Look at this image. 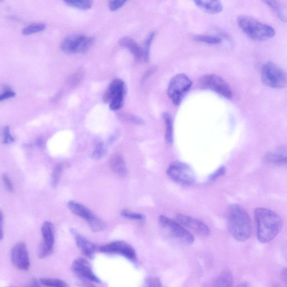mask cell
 Masks as SVG:
<instances>
[{
    "label": "cell",
    "instance_id": "obj_1",
    "mask_svg": "<svg viewBox=\"0 0 287 287\" xmlns=\"http://www.w3.org/2000/svg\"><path fill=\"white\" fill-rule=\"evenodd\" d=\"M254 216L259 241L266 243L272 241L282 228L283 222L280 217L274 212L264 208L256 209Z\"/></svg>",
    "mask_w": 287,
    "mask_h": 287
},
{
    "label": "cell",
    "instance_id": "obj_2",
    "mask_svg": "<svg viewBox=\"0 0 287 287\" xmlns=\"http://www.w3.org/2000/svg\"><path fill=\"white\" fill-rule=\"evenodd\" d=\"M227 226L232 236L238 241H247L252 234V223L248 212L241 207L233 204L227 213Z\"/></svg>",
    "mask_w": 287,
    "mask_h": 287
},
{
    "label": "cell",
    "instance_id": "obj_3",
    "mask_svg": "<svg viewBox=\"0 0 287 287\" xmlns=\"http://www.w3.org/2000/svg\"><path fill=\"white\" fill-rule=\"evenodd\" d=\"M237 24L245 34L255 40H268L273 38L275 34V30L271 26L247 15L238 17Z\"/></svg>",
    "mask_w": 287,
    "mask_h": 287
},
{
    "label": "cell",
    "instance_id": "obj_4",
    "mask_svg": "<svg viewBox=\"0 0 287 287\" xmlns=\"http://www.w3.org/2000/svg\"><path fill=\"white\" fill-rule=\"evenodd\" d=\"M159 222L166 234L177 242L187 246L194 243V236L178 222L165 216L159 217Z\"/></svg>",
    "mask_w": 287,
    "mask_h": 287
},
{
    "label": "cell",
    "instance_id": "obj_5",
    "mask_svg": "<svg viewBox=\"0 0 287 287\" xmlns=\"http://www.w3.org/2000/svg\"><path fill=\"white\" fill-rule=\"evenodd\" d=\"M192 85L191 80L184 74H177L172 78L169 83L168 94L174 105H180L186 94L190 91Z\"/></svg>",
    "mask_w": 287,
    "mask_h": 287
},
{
    "label": "cell",
    "instance_id": "obj_6",
    "mask_svg": "<svg viewBox=\"0 0 287 287\" xmlns=\"http://www.w3.org/2000/svg\"><path fill=\"white\" fill-rule=\"evenodd\" d=\"M167 174L176 183L184 186L195 184L196 176L191 167L181 161H175L169 166Z\"/></svg>",
    "mask_w": 287,
    "mask_h": 287
},
{
    "label": "cell",
    "instance_id": "obj_7",
    "mask_svg": "<svg viewBox=\"0 0 287 287\" xmlns=\"http://www.w3.org/2000/svg\"><path fill=\"white\" fill-rule=\"evenodd\" d=\"M262 79L265 85L272 88H283L286 86L285 72L273 62H268L263 66Z\"/></svg>",
    "mask_w": 287,
    "mask_h": 287
},
{
    "label": "cell",
    "instance_id": "obj_8",
    "mask_svg": "<svg viewBox=\"0 0 287 287\" xmlns=\"http://www.w3.org/2000/svg\"><path fill=\"white\" fill-rule=\"evenodd\" d=\"M199 86L203 90L211 91L223 97L231 99L232 89L222 77L215 74L202 76L199 81Z\"/></svg>",
    "mask_w": 287,
    "mask_h": 287
},
{
    "label": "cell",
    "instance_id": "obj_9",
    "mask_svg": "<svg viewBox=\"0 0 287 287\" xmlns=\"http://www.w3.org/2000/svg\"><path fill=\"white\" fill-rule=\"evenodd\" d=\"M95 39L91 36L74 34L67 36L61 45L62 51L67 54L84 53L93 45Z\"/></svg>",
    "mask_w": 287,
    "mask_h": 287
},
{
    "label": "cell",
    "instance_id": "obj_10",
    "mask_svg": "<svg viewBox=\"0 0 287 287\" xmlns=\"http://www.w3.org/2000/svg\"><path fill=\"white\" fill-rule=\"evenodd\" d=\"M127 93V87L121 79L114 80L109 86L106 98L109 103V108L112 111L121 109L124 104V98Z\"/></svg>",
    "mask_w": 287,
    "mask_h": 287
},
{
    "label": "cell",
    "instance_id": "obj_11",
    "mask_svg": "<svg viewBox=\"0 0 287 287\" xmlns=\"http://www.w3.org/2000/svg\"><path fill=\"white\" fill-rule=\"evenodd\" d=\"M44 241L40 245L38 256L40 259L48 257L54 252L55 242L54 224L49 221L45 222L41 229Z\"/></svg>",
    "mask_w": 287,
    "mask_h": 287
},
{
    "label": "cell",
    "instance_id": "obj_12",
    "mask_svg": "<svg viewBox=\"0 0 287 287\" xmlns=\"http://www.w3.org/2000/svg\"><path fill=\"white\" fill-rule=\"evenodd\" d=\"M71 269L78 278L90 283H100L101 280L94 273L90 262L84 258H77L73 261Z\"/></svg>",
    "mask_w": 287,
    "mask_h": 287
},
{
    "label": "cell",
    "instance_id": "obj_13",
    "mask_svg": "<svg viewBox=\"0 0 287 287\" xmlns=\"http://www.w3.org/2000/svg\"><path fill=\"white\" fill-rule=\"evenodd\" d=\"M101 252L111 254H119L132 262L137 260L134 249L128 243L116 241L103 245L100 249Z\"/></svg>",
    "mask_w": 287,
    "mask_h": 287
},
{
    "label": "cell",
    "instance_id": "obj_14",
    "mask_svg": "<svg viewBox=\"0 0 287 287\" xmlns=\"http://www.w3.org/2000/svg\"><path fill=\"white\" fill-rule=\"evenodd\" d=\"M175 220L181 226L186 229H189L198 235L202 237H208L210 235V229L207 224L197 219L182 215V214H177L175 217Z\"/></svg>",
    "mask_w": 287,
    "mask_h": 287
},
{
    "label": "cell",
    "instance_id": "obj_15",
    "mask_svg": "<svg viewBox=\"0 0 287 287\" xmlns=\"http://www.w3.org/2000/svg\"><path fill=\"white\" fill-rule=\"evenodd\" d=\"M11 259L14 267L20 270H28L30 266L27 244L19 242L12 249Z\"/></svg>",
    "mask_w": 287,
    "mask_h": 287
},
{
    "label": "cell",
    "instance_id": "obj_16",
    "mask_svg": "<svg viewBox=\"0 0 287 287\" xmlns=\"http://www.w3.org/2000/svg\"><path fill=\"white\" fill-rule=\"evenodd\" d=\"M70 232L75 238L76 244L78 248L86 257L91 259L95 257L97 247L95 244L89 241L78 232L75 229H70Z\"/></svg>",
    "mask_w": 287,
    "mask_h": 287
},
{
    "label": "cell",
    "instance_id": "obj_17",
    "mask_svg": "<svg viewBox=\"0 0 287 287\" xmlns=\"http://www.w3.org/2000/svg\"><path fill=\"white\" fill-rule=\"evenodd\" d=\"M285 146H280L273 152H269L265 156V160L269 163L276 166H284L287 163V152Z\"/></svg>",
    "mask_w": 287,
    "mask_h": 287
},
{
    "label": "cell",
    "instance_id": "obj_18",
    "mask_svg": "<svg viewBox=\"0 0 287 287\" xmlns=\"http://www.w3.org/2000/svg\"><path fill=\"white\" fill-rule=\"evenodd\" d=\"M196 6L202 11L210 14H218L223 11V5L220 1H203L196 0L194 2Z\"/></svg>",
    "mask_w": 287,
    "mask_h": 287
},
{
    "label": "cell",
    "instance_id": "obj_19",
    "mask_svg": "<svg viewBox=\"0 0 287 287\" xmlns=\"http://www.w3.org/2000/svg\"><path fill=\"white\" fill-rule=\"evenodd\" d=\"M67 206L74 215L85 219L87 222L95 216L87 208L75 201H70L68 202Z\"/></svg>",
    "mask_w": 287,
    "mask_h": 287
},
{
    "label": "cell",
    "instance_id": "obj_20",
    "mask_svg": "<svg viewBox=\"0 0 287 287\" xmlns=\"http://www.w3.org/2000/svg\"><path fill=\"white\" fill-rule=\"evenodd\" d=\"M119 44L131 52L137 60L143 59V50L132 38L125 36L119 40Z\"/></svg>",
    "mask_w": 287,
    "mask_h": 287
},
{
    "label": "cell",
    "instance_id": "obj_21",
    "mask_svg": "<svg viewBox=\"0 0 287 287\" xmlns=\"http://www.w3.org/2000/svg\"><path fill=\"white\" fill-rule=\"evenodd\" d=\"M109 165L114 172L121 176H126L128 170L126 165L122 156L118 154H114L109 158Z\"/></svg>",
    "mask_w": 287,
    "mask_h": 287
},
{
    "label": "cell",
    "instance_id": "obj_22",
    "mask_svg": "<svg viewBox=\"0 0 287 287\" xmlns=\"http://www.w3.org/2000/svg\"><path fill=\"white\" fill-rule=\"evenodd\" d=\"M233 276L230 271H223L214 279L210 287H232Z\"/></svg>",
    "mask_w": 287,
    "mask_h": 287
},
{
    "label": "cell",
    "instance_id": "obj_23",
    "mask_svg": "<svg viewBox=\"0 0 287 287\" xmlns=\"http://www.w3.org/2000/svg\"><path fill=\"white\" fill-rule=\"evenodd\" d=\"M162 117L166 125L165 139L166 142L172 144L174 142V122L171 114L168 112L162 114Z\"/></svg>",
    "mask_w": 287,
    "mask_h": 287
},
{
    "label": "cell",
    "instance_id": "obj_24",
    "mask_svg": "<svg viewBox=\"0 0 287 287\" xmlns=\"http://www.w3.org/2000/svg\"><path fill=\"white\" fill-rule=\"evenodd\" d=\"M264 3L267 4L271 10L275 13L281 21L286 22V17L284 9L279 2L277 1H265Z\"/></svg>",
    "mask_w": 287,
    "mask_h": 287
},
{
    "label": "cell",
    "instance_id": "obj_25",
    "mask_svg": "<svg viewBox=\"0 0 287 287\" xmlns=\"http://www.w3.org/2000/svg\"><path fill=\"white\" fill-rule=\"evenodd\" d=\"M193 39L199 43L209 45H218L222 43V39L216 35L202 34L194 35Z\"/></svg>",
    "mask_w": 287,
    "mask_h": 287
},
{
    "label": "cell",
    "instance_id": "obj_26",
    "mask_svg": "<svg viewBox=\"0 0 287 287\" xmlns=\"http://www.w3.org/2000/svg\"><path fill=\"white\" fill-rule=\"evenodd\" d=\"M64 3L68 6L81 10H88L93 6V2L90 0H66Z\"/></svg>",
    "mask_w": 287,
    "mask_h": 287
},
{
    "label": "cell",
    "instance_id": "obj_27",
    "mask_svg": "<svg viewBox=\"0 0 287 287\" xmlns=\"http://www.w3.org/2000/svg\"><path fill=\"white\" fill-rule=\"evenodd\" d=\"M41 284L48 287H69L65 281L57 278H42Z\"/></svg>",
    "mask_w": 287,
    "mask_h": 287
},
{
    "label": "cell",
    "instance_id": "obj_28",
    "mask_svg": "<svg viewBox=\"0 0 287 287\" xmlns=\"http://www.w3.org/2000/svg\"><path fill=\"white\" fill-rule=\"evenodd\" d=\"M155 33L152 32L149 34L147 38L145 40L144 48L143 50V59L145 62H148L149 60L150 48L151 44L154 38Z\"/></svg>",
    "mask_w": 287,
    "mask_h": 287
},
{
    "label": "cell",
    "instance_id": "obj_29",
    "mask_svg": "<svg viewBox=\"0 0 287 287\" xmlns=\"http://www.w3.org/2000/svg\"><path fill=\"white\" fill-rule=\"evenodd\" d=\"M46 28V25L44 24H33L28 26L22 30V33L24 35H28L36 33H39L43 31Z\"/></svg>",
    "mask_w": 287,
    "mask_h": 287
},
{
    "label": "cell",
    "instance_id": "obj_30",
    "mask_svg": "<svg viewBox=\"0 0 287 287\" xmlns=\"http://www.w3.org/2000/svg\"><path fill=\"white\" fill-rule=\"evenodd\" d=\"M89 224L93 231L100 232L103 230L105 228V224L100 220V218L96 216L93 217L91 220L88 222Z\"/></svg>",
    "mask_w": 287,
    "mask_h": 287
},
{
    "label": "cell",
    "instance_id": "obj_31",
    "mask_svg": "<svg viewBox=\"0 0 287 287\" xmlns=\"http://www.w3.org/2000/svg\"><path fill=\"white\" fill-rule=\"evenodd\" d=\"M63 166L60 164L57 165L55 167L52 176V183L54 186H56L59 184L62 172H63Z\"/></svg>",
    "mask_w": 287,
    "mask_h": 287
},
{
    "label": "cell",
    "instance_id": "obj_32",
    "mask_svg": "<svg viewBox=\"0 0 287 287\" xmlns=\"http://www.w3.org/2000/svg\"><path fill=\"white\" fill-rule=\"evenodd\" d=\"M122 217L132 220H143L145 217L139 213L132 212L128 210H124L121 212Z\"/></svg>",
    "mask_w": 287,
    "mask_h": 287
},
{
    "label": "cell",
    "instance_id": "obj_33",
    "mask_svg": "<svg viewBox=\"0 0 287 287\" xmlns=\"http://www.w3.org/2000/svg\"><path fill=\"white\" fill-rule=\"evenodd\" d=\"M105 146L103 142L99 143L94 150L91 155V157L95 159H100L103 157L104 153H105Z\"/></svg>",
    "mask_w": 287,
    "mask_h": 287
},
{
    "label": "cell",
    "instance_id": "obj_34",
    "mask_svg": "<svg viewBox=\"0 0 287 287\" xmlns=\"http://www.w3.org/2000/svg\"><path fill=\"white\" fill-rule=\"evenodd\" d=\"M142 287H163L160 280L154 276L145 279Z\"/></svg>",
    "mask_w": 287,
    "mask_h": 287
},
{
    "label": "cell",
    "instance_id": "obj_35",
    "mask_svg": "<svg viewBox=\"0 0 287 287\" xmlns=\"http://www.w3.org/2000/svg\"><path fill=\"white\" fill-rule=\"evenodd\" d=\"M126 3L127 1H125V0H113V1L109 2V9L112 12L116 11V10L122 7Z\"/></svg>",
    "mask_w": 287,
    "mask_h": 287
},
{
    "label": "cell",
    "instance_id": "obj_36",
    "mask_svg": "<svg viewBox=\"0 0 287 287\" xmlns=\"http://www.w3.org/2000/svg\"><path fill=\"white\" fill-rule=\"evenodd\" d=\"M3 143L4 144H10L13 143L14 141V138L12 137L10 132V128L8 126L4 128L3 130Z\"/></svg>",
    "mask_w": 287,
    "mask_h": 287
},
{
    "label": "cell",
    "instance_id": "obj_37",
    "mask_svg": "<svg viewBox=\"0 0 287 287\" xmlns=\"http://www.w3.org/2000/svg\"><path fill=\"white\" fill-rule=\"evenodd\" d=\"M226 168L224 166L221 167L216 171L214 172L209 177V179L211 181H215L220 177L223 176L225 174Z\"/></svg>",
    "mask_w": 287,
    "mask_h": 287
},
{
    "label": "cell",
    "instance_id": "obj_38",
    "mask_svg": "<svg viewBox=\"0 0 287 287\" xmlns=\"http://www.w3.org/2000/svg\"><path fill=\"white\" fill-rule=\"evenodd\" d=\"M124 117L128 121L135 124L142 125L144 122V120L142 118L133 115V114H125Z\"/></svg>",
    "mask_w": 287,
    "mask_h": 287
},
{
    "label": "cell",
    "instance_id": "obj_39",
    "mask_svg": "<svg viewBox=\"0 0 287 287\" xmlns=\"http://www.w3.org/2000/svg\"><path fill=\"white\" fill-rule=\"evenodd\" d=\"M3 180L4 183L7 188V189L10 192L14 191V187L11 180L9 178V177L7 175H4L3 176Z\"/></svg>",
    "mask_w": 287,
    "mask_h": 287
},
{
    "label": "cell",
    "instance_id": "obj_40",
    "mask_svg": "<svg viewBox=\"0 0 287 287\" xmlns=\"http://www.w3.org/2000/svg\"><path fill=\"white\" fill-rule=\"evenodd\" d=\"M16 95L13 91H6L2 94H0V102L8 100V99L13 98Z\"/></svg>",
    "mask_w": 287,
    "mask_h": 287
},
{
    "label": "cell",
    "instance_id": "obj_41",
    "mask_svg": "<svg viewBox=\"0 0 287 287\" xmlns=\"http://www.w3.org/2000/svg\"><path fill=\"white\" fill-rule=\"evenodd\" d=\"M40 281L37 279H33L25 287H41Z\"/></svg>",
    "mask_w": 287,
    "mask_h": 287
},
{
    "label": "cell",
    "instance_id": "obj_42",
    "mask_svg": "<svg viewBox=\"0 0 287 287\" xmlns=\"http://www.w3.org/2000/svg\"><path fill=\"white\" fill-rule=\"evenodd\" d=\"M3 215L1 210H0V240L3 239L4 232L3 229Z\"/></svg>",
    "mask_w": 287,
    "mask_h": 287
},
{
    "label": "cell",
    "instance_id": "obj_43",
    "mask_svg": "<svg viewBox=\"0 0 287 287\" xmlns=\"http://www.w3.org/2000/svg\"><path fill=\"white\" fill-rule=\"evenodd\" d=\"M118 137V135L117 134H114L113 135H112L111 137L110 138H109V139H108V144H112L114 142H115V141L117 140Z\"/></svg>",
    "mask_w": 287,
    "mask_h": 287
},
{
    "label": "cell",
    "instance_id": "obj_44",
    "mask_svg": "<svg viewBox=\"0 0 287 287\" xmlns=\"http://www.w3.org/2000/svg\"><path fill=\"white\" fill-rule=\"evenodd\" d=\"M36 145L39 147H43L45 144V141L43 138H39L36 142Z\"/></svg>",
    "mask_w": 287,
    "mask_h": 287
},
{
    "label": "cell",
    "instance_id": "obj_45",
    "mask_svg": "<svg viewBox=\"0 0 287 287\" xmlns=\"http://www.w3.org/2000/svg\"><path fill=\"white\" fill-rule=\"evenodd\" d=\"M237 287H252L251 285L248 282H243L240 284Z\"/></svg>",
    "mask_w": 287,
    "mask_h": 287
},
{
    "label": "cell",
    "instance_id": "obj_46",
    "mask_svg": "<svg viewBox=\"0 0 287 287\" xmlns=\"http://www.w3.org/2000/svg\"><path fill=\"white\" fill-rule=\"evenodd\" d=\"M10 287H14V286H10Z\"/></svg>",
    "mask_w": 287,
    "mask_h": 287
}]
</instances>
